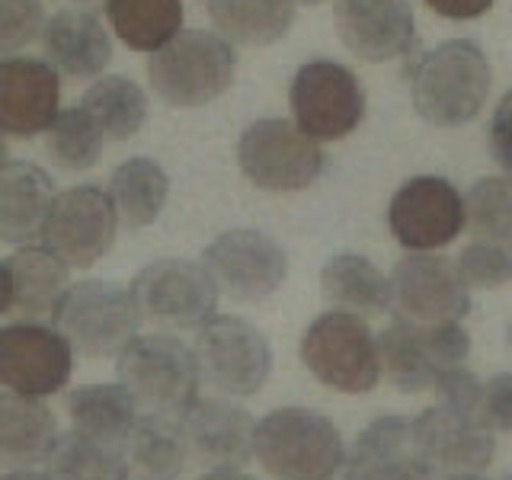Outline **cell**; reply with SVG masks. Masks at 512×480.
I'll list each match as a JSON object with an SVG mask.
<instances>
[{"label":"cell","mask_w":512,"mask_h":480,"mask_svg":"<svg viewBox=\"0 0 512 480\" xmlns=\"http://www.w3.org/2000/svg\"><path fill=\"white\" fill-rule=\"evenodd\" d=\"M343 480H436V468L416 448L410 420L378 416L346 452Z\"/></svg>","instance_id":"obj_21"},{"label":"cell","mask_w":512,"mask_h":480,"mask_svg":"<svg viewBox=\"0 0 512 480\" xmlns=\"http://www.w3.org/2000/svg\"><path fill=\"white\" fill-rule=\"evenodd\" d=\"M199 378L224 397L260 394L272 372V349L250 320L237 314H212L196 327Z\"/></svg>","instance_id":"obj_8"},{"label":"cell","mask_w":512,"mask_h":480,"mask_svg":"<svg viewBox=\"0 0 512 480\" xmlns=\"http://www.w3.org/2000/svg\"><path fill=\"white\" fill-rule=\"evenodd\" d=\"M253 458L272 480H333L343 471L346 442L330 416L282 407L253 426Z\"/></svg>","instance_id":"obj_1"},{"label":"cell","mask_w":512,"mask_h":480,"mask_svg":"<svg viewBox=\"0 0 512 480\" xmlns=\"http://www.w3.org/2000/svg\"><path fill=\"white\" fill-rule=\"evenodd\" d=\"M0 480H55V477L48 474V468L45 471H39V468H13L7 477H0Z\"/></svg>","instance_id":"obj_43"},{"label":"cell","mask_w":512,"mask_h":480,"mask_svg":"<svg viewBox=\"0 0 512 480\" xmlns=\"http://www.w3.org/2000/svg\"><path fill=\"white\" fill-rule=\"evenodd\" d=\"M128 468L138 471L141 480H176L186 471L189 448L180 420L173 416L144 413L125 439Z\"/></svg>","instance_id":"obj_30"},{"label":"cell","mask_w":512,"mask_h":480,"mask_svg":"<svg viewBox=\"0 0 512 480\" xmlns=\"http://www.w3.org/2000/svg\"><path fill=\"white\" fill-rule=\"evenodd\" d=\"M320 292L333 311L378 317L391 311V279L359 253H336L320 269Z\"/></svg>","instance_id":"obj_25"},{"label":"cell","mask_w":512,"mask_h":480,"mask_svg":"<svg viewBox=\"0 0 512 480\" xmlns=\"http://www.w3.org/2000/svg\"><path fill=\"white\" fill-rule=\"evenodd\" d=\"M202 266L218 292L231 301H263L276 295L288 276V256L282 244L253 228L218 234L205 247Z\"/></svg>","instance_id":"obj_12"},{"label":"cell","mask_w":512,"mask_h":480,"mask_svg":"<svg viewBox=\"0 0 512 480\" xmlns=\"http://www.w3.org/2000/svg\"><path fill=\"white\" fill-rule=\"evenodd\" d=\"M39 39L42 61L52 64L58 77L93 80L112 61V39L93 10H58L45 20Z\"/></svg>","instance_id":"obj_22"},{"label":"cell","mask_w":512,"mask_h":480,"mask_svg":"<svg viewBox=\"0 0 512 480\" xmlns=\"http://www.w3.org/2000/svg\"><path fill=\"white\" fill-rule=\"evenodd\" d=\"M295 4H304V7H317V4H324V0H295Z\"/></svg>","instance_id":"obj_47"},{"label":"cell","mask_w":512,"mask_h":480,"mask_svg":"<svg viewBox=\"0 0 512 480\" xmlns=\"http://www.w3.org/2000/svg\"><path fill=\"white\" fill-rule=\"evenodd\" d=\"M141 324L160 330H196L218 308V288L202 263L154 260L128 285Z\"/></svg>","instance_id":"obj_9"},{"label":"cell","mask_w":512,"mask_h":480,"mask_svg":"<svg viewBox=\"0 0 512 480\" xmlns=\"http://www.w3.org/2000/svg\"><path fill=\"white\" fill-rule=\"evenodd\" d=\"M7 276H10L13 308L26 320L52 314L61 292L71 282L68 263H64L61 256H55L48 247H36V244L16 247V253L7 260Z\"/></svg>","instance_id":"obj_27"},{"label":"cell","mask_w":512,"mask_h":480,"mask_svg":"<svg viewBox=\"0 0 512 480\" xmlns=\"http://www.w3.org/2000/svg\"><path fill=\"white\" fill-rule=\"evenodd\" d=\"M119 384L141 413L180 416L199 400V368L192 349L170 333H138L116 356Z\"/></svg>","instance_id":"obj_3"},{"label":"cell","mask_w":512,"mask_h":480,"mask_svg":"<svg viewBox=\"0 0 512 480\" xmlns=\"http://www.w3.org/2000/svg\"><path fill=\"white\" fill-rule=\"evenodd\" d=\"M455 269L468 292L471 288H503L512 282V253L487 240H474L458 253Z\"/></svg>","instance_id":"obj_36"},{"label":"cell","mask_w":512,"mask_h":480,"mask_svg":"<svg viewBox=\"0 0 512 480\" xmlns=\"http://www.w3.org/2000/svg\"><path fill=\"white\" fill-rule=\"evenodd\" d=\"M10 308H13L10 276H7V263H0V314H7Z\"/></svg>","instance_id":"obj_42"},{"label":"cell","mask_w":512,"mask_h":480,"mask_svg":"<svg viewBox=\"0 0 512 480\" xmlns=\"http://www.w3.org/2000/svg\"><path fill=\"white\" fill-rule=\"evenodd\" d=\"M106 196L116 208V218L125 231H141L160 218L170 196V180L164 167L151 157H132L109 176Z\"/></svg>","instance_id":"obj_26"},{"label":"cell","mask_w":512,"mask_h":480,"mask_svg":"<svg viewBox=\"0 0 512 480\" xmlns=\"http://www.w3.org/2000/svg\"><path fill=\"white\" fill-rule=\"evenodd\" d=\"M388 279L391 308L416 324H458L471 311V292L448 256L410 250Z\"/></svg>","instance_id":"obj_15"},{"label":"cell","mask_w":512,"mask_h":480,"mask_svg":"<svg viewBox=\"0 0 512 480\" xmlns=\"http://www.w3.org/2000/svg\"><path fill=\"white\" fill-rule=\"evenodd\" d=\"M426 4L448 20H474L493 7V0H426Z\"/></svg>","instance_id":"obj_40"},{"label":"cell","mask_w":512,"mask_h":480,"mask_svg":"<svg viewBox=\"0 0 512 480\" xmlns=\"http://www.w3.org/2000/svg\"><path fill=\"white\" fill-rule=\"evenodd\" d=\"M42 135L48 160L64 173H87L100 164L106 135L84 106L58 109Z\"/></svg>","instance_id":"obj_34"},{"label":"cell","mask_w":512,"mask_h":480,"mask_svg":"<svg viewBox=\"0 0 512 480\" xmlns=\"http://www.w3.org/2000/svg\"><path fill=\"white\" fill-rule=\"evenodd\" d=\"M119 234V218L106 189L100 186H71L55 196L48 212L42 240L68 269H90L112 250Z\"/></svg>","instance_id":"obj_14"},{"label":"cell","mask_w":512,"mask_h":480,"mask_svg":"<svg viewBox=\"0 0 512 480\" xmlns=\"http://www.w3.org/2000/svg\"><path fill=\"white\" fill-rule=\"evenodd\" d=\"M490 148L496 164L512 173V90L496 103L493 122H490Z\"/></svg>","instance_id":"obj_39"},{"label":"cell","mask_w":512,"mask_h":480,"mask_svg":"<svg viewBox=\"0 0 512 480\" xmlns=\"http://www.w3.org/2000/svg\"><path fill=\"white\" fill-rule=\"evenodd\" d=\"M64 407H68L71 426L80 436H90L96 442H109V445H122L128 432L138 423V407L132 394H128L122 384H84V388H74L64 397Z\"/></svg>","instance_id":"obj_28"},{"label":"cell","mask_w":512,"mask_h":480,"mask_svg":"<svg viewBox=\"0 0 512 480\" xmlns=\"http://www.w3.org/2000/svg\"><path fill=\"white\" fill-rule=\"evenodd\" d=\"M112 32L135 52H154L183 29V0H106Z\"/></svg>","instance_id":"obj_32"},{"label":"cell","mask_w":512,"mask_h":480,"mask_svg":"<svg viewBox=\"0 0 512 480\" xmlns=\"http://www.w3.org/2000/svg\"><path fill=\"white\" fill-rule=\"evenodd\" d=\"M189 461L202 468H244L253 458V426L256 420L244 410L221 397H199L180 416Z\"/></svg>","instance_id":"obj_20"},{"label":"cell","mask_w":512,"mask_h":480,"mask_svg":"<svg viewBox=\"0 0 512 480\" xmlns=\"http://www.w3.org/2000/svg\"><path fill=\"white\" fill-rule=\"evenodd\" d=\"M301 362L308 372L340 394H368L381 378L378 336L365 317L327 311L301 336Z\"/></svg>","instance_id":"obj_7"},{"label":"cell","mask_w":512,"mask_h":480,"mask_svg":"<svg viewBox=\"0 0 512 480\" xmlns=\"http://www.w3.org/2000/svg\"><path fill=\"white\" fill-rule=\"evenodd\" d=\"M464 224L477 240L512 253V176L477 180L464 199Z\"/></svg>","instance_id":"obj_35"},{"label":"cell","mask_w":512,"mask_h":480,"mask_svg":"<svg viewBox=\"0 0 512 480\" xmlns=\"http://www.w3.org/2000/svg\"><path fill=\"white\" fill-rule=\"evenodd\" d=\"M295 125L314 141H340L365 119V90L340 61H308L288 87Z\"/></svg>","instance_id":"obj_11"},{"label":"cell","mask_w":512,"mask_h":480,"mask_svg":"<svg viewBox=\"0 0 512 480\" xmlns=\"http://www.w3.org/2000/svg\"><path fill=\"white\" fill-rule=\"evenodd\" d=\"M55 183L29 160H7L0 167V244L23 247L42 237L55 202Z\"/></svg>","instance_id":"obj_23"},{"label":"cell","mask_w":512,"mask_h":480,"mask_svg":"<svg viewBox=\"0 0 512 480\" xmlns=\"http://www.w3.org/2000/svg\"><path fill=\"white\" fill-rule=\"evenodd\" d=\"M295 0H208V20L231 45H272L295 23Z\"/></svg>","instance_id":"obj_29"},{"label":"cell","mask_w":512,"mask_h":480,"mask_svg":"<svg viewBox=\"0 0 512 480\" xmlns=\"http://www.w3.org/2000/svg\"><path fill=\"white\" fill-rule=\"evenodd\" d=\"M471 356V336L461 324H416L397 317L378 336L381 372L400 394H423L448 368Z\"/></svg>","instance_id":"obj_6"},{"label":"cell","mask_w":512,"mask_h":480,"mask_svg":"<svg viewBox=\"0 0 512 480\" xmlns=\"http://www.w3.org/2000/svg\"><path fill=\"white\" fill-rule=\"evenodd\" d=\"M93 122L103 128L109 141H132L148 122V96L144 87L125 74L96 77L93 87L80 100Z\"/></svg>","instance_id":"obj_31"},{"label":"cell","mask_w":512,"mask_h":480,"mask_svg":"<svg viewBox=\"0 0 512 480\" xmlns=\"http://www.w3.org/2000/svg\"><path fill=\"white\" fill-rule=\"evenodd\" d=\"M333 23L349 52L372 64L404 58L416 39L410 0H333Z\"/></svg>","instance_id":"obj_18"},{"label":"cell","mask_w":512,"mask_h":480,"mask_svg":"<svg viewBox=\"0 0 512 480\" xmlns=\"http://www.w3.org/2000/svg\"><path fill=\"white\" fill-rule=\"evenodd\" d=\"M199 480H256V477L244 474L240 468H212V471H205Z\"/></svg>","instance_id":"obj_41"},{"label":"cell","mask_w":512,"mask_h":480,"mask_svg":"<svg viewBox=\"0 0 512 480\" xmlns=\"http://www.w3.org/2000/svg\"><path fill=\"white\" fill-rule=\"evenodd\" d=\"M237 71V52L228 39L208 29H180L151 52L148 77L164 103L176 109L208 106L228 93Z\"/></svg>","instance_id":"obj_4"},{"label":"cell","mask_w":512,"mask_h":480,"mask_svg":"<svg viewBox=\"0 0 512 480\" xmlns=\"http://www.w3.org/2000/svg\"><path fill=\"white\" fill-rule=\"evenodd\" d=\"M45 0H0V55H16L39 39Z\"/></svg>","instance_id":"obj_37"},{"label":"cell","mask_w":512,"mask_h":480,"mask_svg":"<svg viewBox=\"0 0 512 480\" xmlns=\"http://www.w3.org/2000/svg\"><path fill=\"white\" fill-rule=\"evenodd\" d=\"M48 317H52V327L68 340L74 356L84 359H116L141 327L128 288L112 285L109 279H84L68 285Z\"/></svg>","instance_id":"obj_5"},{"label":"cell","mask_w":512,"mask_h":480,"mask_svg":"<svg viewBox=\"0 0 512 480\" xmlns=\"http://www.w3.org/2000/svg\"><path fill=\"white\" fill-rule=\"evenodd\" d=\"M388 224L404 250H442L464 231V199L442 176H413L394 192Z\"/></svg>","instance_id":"obj_16"},{"label":"cell","mask_w":512,"mask_h":480,"mask_svg":"<svg viewBox=\"0 0 512 480\" xmlns=\"http://www.w3.org/2000/svg\"><path fill=\"white\" fill-rule=\"evenodd\" d=\"M413 442L436 471H484L496 455V436L474 404L439 400L410 420Z\"/></svg>","instance_id":"obj_17"},{"label":"cell","mask_w":512,"mask_h":480,"mask_svg":"<svg viewBox=\"0 0 512 480\" xmlns=\"http://www.w3.org/2000/svg\"><path fill=\"white\" fill-rule=\"evenodd\" d=\"M477 413L490 432H512V372L493 375L480 384Z\"/></svg>","instance_id":"obj_38"},{"label":"cell","mask_w":512,"mask_h":480,"mask_svg":"<svg viewBox=\"0 0 512 480\" xmlns=\"http://www.w3.org/2000/svg\"><path fill=\"white\" fill-rule=\"evenodd\" d=\"M237 164L256 189L298 192L324 170V151L295 122L256 119L237 138Z\"/></svg>","instance_id":"obj_10"},{"label":"cell","mask_w":512,"mask_h":480,"mask_svg":"<svg viewBox=\"0 0 512 480\" xmlns=\"http://www.w3.org/2000/svg\"><path fill=\"white\" fill-rule=\"evenodd\" d=\"M48 474L55 480H128L132 468L122 445L96 442L71 429L61 432L48 455Z\"/></svg>","instance_id":"obj_33"},{"label":"cell","mask_w":512,"mask_h":480,"mask_svg":"<svg viewBox=\"0 0 512 480\" xmlns=\"http://www.w3.org/2000/svg\"><path fill=\"white\" fill-rule=\"evenodd\" d=\"M7 154H10V148H7V138H4V132H0V167L7 164Z\"/></svg>","instance_id":"obj_46"},{"label":"cell","mask_w":512,"mask_h":480,"mask_svg":"<svg viewBox=\"0 0 512 480\" xmlns=\"http://www.w3.org/2000/svg\"><path fill=\"white\" fill-rule=\"evenodd\" d=\"M61 77L42 58L7 55L0 61V132L36 138L55 119Z\"/></svg>","instance_id":"obj_19"},{"label":"cell","mask_w":512,"mask_h":480,"mask_svg":"<svg viewBox=\"0 0 512 480\" xmlns=\"http://www.w3.org/2000/svg\"><path fill=\"white\" fill-rule=\"evenodd\" d=\"M58 420L39 397L0 388V468H39L58 442Z\"/></svg>","instance_id":"obj_24"},{"label":"cell","mask_w":512,"mask_h":480,"mask_svg":"<svg viewBox=\"0 0 512 480\" xmlns=\"http://www.w3.org/2000/svg\"><path fill=\"white\" fill-rule=\"evenodd\" d=\"M52 4H58L61 10H100L106 0H52Z\"/></svg>","instance_id":"obj_44"},{"label":"cell","mask_w":512,"mask_h":480,"mask_svg":"<svg viewBox=\"0 0 512 480\" xmlns=\"http://www.w3.org/2000/svg\"><path fill=\"white\" fill-rule=\"evenodd\" d=\"M74 375V349L39 320H16L0 327V388L23 397H52Z\"/></svg>","instance_id":"obj_13"},{"label":"cell","mask_w":512,"mask_h":480,"mask_svg":"<svg viewBox=\"0 0 512 480\" xmlns=\"http://www.w3.org/2000/svg\"><path fill=\"white\" fill-rule=\"evenodd\" d=\"M448 480H487V477H480L477 471H455Z\"/></svg>","instance_id":"obj_45"},{"label":"cell","mask_w":512,"mask_h":480,"mask_svg":"<svg viewBox=\"0 0 512 480\" xmlns=\"http://www.w3.org/2000/svg\"><path fill=\"white\" fill-rule=\"evenodd\" d=\"M416 112L442 128L477 119L490 96V61L477 42L452 39L429 48L410 68Z\"/></svg>","instance_id":"obj_2"},{"label":"cell","mask_w":512,"mask_h":480,"mask_svg":"<svg viewBox=\"0 0 512 480\" xmlns=\"http://www.w3.org/2000/svg\"><path fill=\"white\" fill-rule=\"evenodd\" d=\"M509 349H512V327H509Z\"/></svg>","instance_id":"obj_48"},{"label":"cell","mask_w":512,"mask_h":480,"mask_svg":"<svg viewBox=\"0 0 512 480\" xmlns=\"http://www.w3.org/2000/svg\"><path fill=\"white\" fill-rule=\"evenodd\" d=\"M506 480H512V474H509V477H506Z\"/></svg>","instance_id":"obj_49"}]
</instances>
